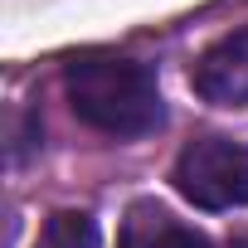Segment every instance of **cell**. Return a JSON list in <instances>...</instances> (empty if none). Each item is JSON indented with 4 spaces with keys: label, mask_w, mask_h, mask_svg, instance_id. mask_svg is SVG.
Returning a JSON list of instances; mask_svg holds the SVG:
<instances>
[{
    "label": "cell",
    "mask_w": 248,
    "mask_h": 248,
    "mask_svg": "<svg viewBox=\"0 0 248 248\" xmlns=\"http://www.w3.org/2000/svg\"><path fill=\"white\" fill-rule=\"evenodd\" d=\"M73 112L107 137H146L166 122L156 73L122 54H78L63 68Z\"/></svg>",
    "instance_id": "obj_1"
},
{
    "label": "cell",
    "mask_w": 248,
    "mask_h": 248,
    "mask_svg": "<svg viewBox=\"0 0 248 248\" xmlns=\"http://www.w3.org/2000/svg\"><path fill=\"white\" fill-rule=\"evenodd\" d=\"M170 180L200 209H243L248 204V146L224 141V137L190 141Z\"/></svg>",
    "instance_id": "obj_2"
},
{
    "label": "cell",
    "mask_w": 248,
    "mask_h": 248,
    "mask_svg": "<svg viewBox=\"0 0 248 248\" xmlns=\"http://www.w3.org/2000/svg\"><path fill=\"white\" fill-rule=\"evenodd\" d=\"M190 83L214 107H248V30H233L219 44H209L200 54Z\"/></svg>",
    "instance_id": "obj_3"
},
{
    "label": "cell",
    "mask_w": 248,
    "mask_h": 248,
    "mask_svg": "<svg viewBox=\"0 0 248 248\" xmlns=\"http://www.w3.org/2000/svg\"><path fill=\"white\" fill-rule=\"evenodd\" d=\"M122 248H214L200 229L175 219L156 200H137L122 219Z\"/></svg>",
    "instance_id": "obj_4"
},
{
    "label": "cell",
    "mask_w": 248,
    "mask_h": 248,
    "mask_svg": "<svg viewBox=\"0 0 248 248\" xmlns=\"http://www.w3.org/2000/svg\"><path fill=\"white\" fill-rule=\"evenodd\" d=\"M39 248H97V224H93V214H83V209H59V214H49Z\"/></svg>",
    "instance_id": "obj_5"
}]
</instances>
